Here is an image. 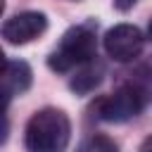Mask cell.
<instances>
[{
    "instance_id": "obj_1",
    "label": "cell",
    "mask_w": 152,
    "mask_h": 152,
    "mask_svg": "<svg viewBox=\"0 0 152 152\" xmlns=\"http://www.w3.org/2000/svg\"><path fill=\"white\" fill-rule=\"evenodd\" d=\"M71 138V121L57 107L36 112L24 131V145L28 152H64Z\"/></svg>"
},
{
    "instance_id": "obj_2",
    "label": "cell",
    "mask_w": 152,
    "mask_h": 152,
    "mask_svg": "<svg viewBox=\"0 0 152 152\" xmlns=\"http://www.w3.org/2000/svg\"><path fill=\"white\" fill-rule=\"evenodd\" d=\"M95 52H97V40H95V28L90 24H78V26H71L59 45L50 52L48 57V66L52 71H71L76 66H83L88 62L95 59Z\"/></svg>"
},
{
    "instance_id": "obj_3",
    "label": "cell",
    "mask_w": 152,
    "mask_h": 152,
    "mask_svg": "<svg viewBox=\"0 0 152 152\" xmlns=\"http://www.w3.org/2000/svg\"><path fill=\"white\" fill-rule=\"evenodd\" d=\"M150 100V93L142 83L131 81L119 86L112 95L102 97L97 102V116L109 124H124L128 119H135Z\"/></svg>"
},
{
    "instance_id": "obj_4",
    "label": "cell",
    "mask_w": 152,
    "mask_h": 152,
    "mask_svg": "<svg viewBox=\"0 0 152 152\" xmlns=\"http://www.w3.org/2000/svg\"><path fill=\"white\" fill-rule=\"evenodd\" d=\"M102 43H104V52L112 59L131 62V59H135L140 55L145 38H142V31L138 26H133V24H116V26H112L104 33Z\"/></svg>"
},
{
    "instance_id": "obj_5",
    "label": "cell",
    "mask_w": 152,
    "mask_h": 152,
    "mask_svg": "<svg viewBox=\"0 0 152 152\" xmlns=\"http://www.w3.org/2000/svg\"><path fill=\"white\" fill-rule=\"evenodd\" d=\"M48 28V17L43 12H19L2 24V38L10 45H24L38 38Z\"/></svg>"
},
{
    "instance_id": "obj_6",
    "label": "cell",
    "mask_w": 152,
    "mask_h": 152,
    "mask_svg": "<svg viewBox=\"0 0 152 152\" xmlns=\"http://www.w3.org/2000/svg\"><path fill=\"white\" fill-rule=\"evenodd\" d=\"M33 74L31 66L21 59H7L5 69H2V90H5V100L10 102L14 95H21L31 88Z\"/></svg>"
},
{
    "instance_id": "obj_7",
    "label": "cell",
    "mask_w": 152,
    "mask_h": 152,
    "mask_svg": "<svg viewBox=\"0 0 152 152\" xmlns=\"http://www.w3.org/2000/svg\"><path fill=\"white\" fill-rule=\"evenodd\" d=\"M100 78H102V66L95 64V62H88V64L78 66L76 76L71 78V90L74 93H81V95L83 93H90L100 83Z\"/></svg>"
},
{
    "instance_id": "obj_8",
    "label": "cell",
    "mask_w": 152,
    "mask_h": 152,
    "mask_svg": "<svg viewBox=\"0 0 152 152\" xmlns=\"http://www.w3.org/2000/svg\"><path fill=\"white\" fill-rule=\"evenodd\" d=\"M76 152H119V147H116V142L109 135L93 133L86 140H81V145L76 147Z\"/></svg>"
},
{
    "instance_id": "obj_9",
    "label": "cell",
    "mask_w": 152,
    "mask_h": 152,
    "mask_svg": "<svg viewBox=\"0 0 152 152\" xmlns=\"http://www.w3.org/2000/svg\"><path fill=\"white\" fill-rule=\"evenodd\" d=\"M135 2H138V0H114V7L121 10V12H126V10H131Z\"/></svg>"
},
{
    "instance_id": "obj_10",
    "label": "cell",
    "mask_w": 152,
    "mask_h": 152,
    "mask_svg": "<svg viewBox=\"0 0 152 152\" xmlns=\"http://www.w3.org/2000/svg\"><path fill=\"white\" fill-rule=\"evenodd\" d=\"M140 152H152V135H147L140 145Z\"/></svg>"
},
{
    "instance_id": "obj_11",
    "label": "cell",
    "mask_w": 152,
    "mask_h": 152,
    "mask_svg": "<svg viewBox=\"0 0 152 152\" xmlns=\"http://www.w3.org/2000/svg\"><path fill=\"white\" fill-rule=\"evenodd\" d=\"M147 38L152 40V19H150V24H147Z\"/></svg>"
}]
</instances>
